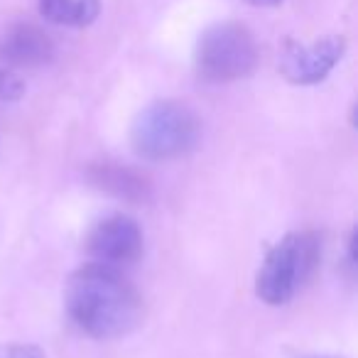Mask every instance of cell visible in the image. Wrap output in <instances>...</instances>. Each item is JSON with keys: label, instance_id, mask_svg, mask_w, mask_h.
<instances>
[{"label": "cell", "instance_id": "9c48e42d", "mask_svg": "<svg viewBox=\"0 0 358 358\" xmlns=\"http://www.w3.org/2000/svg\"><path fill=\"white\" fill-rule=\"evenodd\" d=\"M37 10L55 25L89 27L99 17L101 0H37Z\"/></svg>", "mask_w": 358, "mask_h": 358}, {"label": "cell", "instance_id": "277c9868", "mask_svg": "<svg viewBox=\"0 0 358 358\" xmlns=\"http://www.w3.org/2000/svg\"><path fill=\"white\" fill-rule=\"evenodd\" d=\"M194 66L206 84L245 79L258 66V42L241 22H216L206 27L196 42Z\"/></svg>", "mask_w": 358, "mask_h": 358}, {"label": "cell", "instance_id": "30bf717a", "mask_svg": "<svg viewBox=\"0 0 358 358\" xmlns=\"http://www.w3.org/2000/svg\"><path fill=\"white\" fill-rule=\"evenodd\" d=\"M27 84L20 74L10 69V66H0V101L6 103H15L25 96Z\"/></svg>", "mask_w": 358, "mask_h": 358}, {"label": "cell", "instance_id": "7c38bea8", "mask_svg": "<svg viewBox=\"0 0 358 358\" xmlns=\"http://www.w3.org/2000/svg\"><path fill=\"white\" fill-rule=\"evenodd\" d=\"M245 3H250V6H258V8H275V6H280L282 0H245Z\"/></svg>", "mask_w": 358, "mask_h": 358}, {"label": "cell", "instance_id": "8fae6325", "mask_svg": "<svg viewBox=\"0 0 358 358\" xmlns=\"http://www.w3.org/2000/svg\"><path fill=\"white\" fill-rule=\"evenodd\" d=\"M0 358H47L35 343H0Z\"/></svg>", "mask_w": 358, "mask_h": 358}, {"label": "cell", "instance_id": "52a82bcc", "mask_svg": "<svg viewBox=\"0 0 358 358\" xmlns=\"http://www.w3.org/2000/svg\"><path fill=\"white\" fill-rule=\"evenodd\" d=\"M55 59V42L42 27L15 22L0 35V62L10 69H37Z\"/></svg>", "mask_w": 358, "mask_h": 358}, {"label": "cell", "instance_id": "ba28073f", "mask_svg": "<svg viewBox=\"0 0 358 358\" xmlns=\"http://www.w3.org/2000/svg\"><path fill=\"white\" fill-rule=\"evenodd\" d=\"M86 177L94 189L106 192L108 196L125 201V204H145L152 196L150 179L140 169L128 167V164L110 162V159L94 162L86 169Z\"/></svg>", "mask_w": 358, "mask_h": 358}, {"label": "cell", "instance_id": "7a4b0ae2", "mask_svg": "<svg viewBox=\"0 0 358 358\" xmlns=\"http://www.w3.org/2000/svg\"><path fill=\"white\" fill-rule=\"evenodd\" d=\"M201 123L187 103L155 101L133 120L130 145L148 162H167L189 155L199 145Z\"/></svg>", "mask_w": 358, "mask_h": 358}, {"label": "cell", "instance_id": "3957f363", "mask_svg": "<svg viewBox=\"0 0 358 358\" xmlns=\"http://www.w3.org/2000/svg\"><path fill=\"white\" fill-rule=\"evenodd\" d=\"M322 260V238L314 231H292L268 250L258 275L255 294L270 307H282L314 278Z\"/></svg>", "mask_w": 358, "mask_h": 358}, {"label": "cell", "instance_id": "4fadbf2b", "mask_svg": "<svg viewBox=\"0 0 358 358\" xmlns=\"http://www.w3.org/2000/svg\"><path fill=\"white\" fill-rule=\"evenodd\" d=\"M307 358H341V356H307Z\"/></svg>", "mask_w": 358, "mask_h": 358}, {"label": "cell", "instance_id": "6da1fadb", "mask_svg": "<svg viewBox=\"0 0 358 358\" xmlns=\"http://www.w3.org/2000/svg\"><path fill=\"white\" fill-rule=\"evenodd\" d=\"M66 312L84 334L94 338H118L135 331L145 317L140 292L118 268L89 263L66 282Z\"/></svg>", "mask_w": 358, "mask_h": 358}, {"label": "cell", "instance_id": "8992f818", "mask_svg": "<svg viewBox=\"0 0 358 358\" xmlns=\"http://www.w3.org/2000/svg\"><path fill=\"white\" fill-rule=\"evenodd\" d=\"M145 236L140 224L133 216L110 214L101 219L86 236V250L94 263L110 265H130L143 255Z\"/></svg>", "mask_w": 358, "mask_h": 358}, {"label": "cell", "instance_id": "5b68a950", "mask_svg": "<svg viewBox=\"0 0 358 358\" xmlns=\"http://www.w3.org/2000/svg\"><path fill=\"white\" fill-rule=\"evenodd\" d=\"M346 55V37L327 35L314 42L285 40L280 47V74L294 86L322 84Z\"/></svg>", "mask_w": 358, "mask_h": 358}]
</instances>
